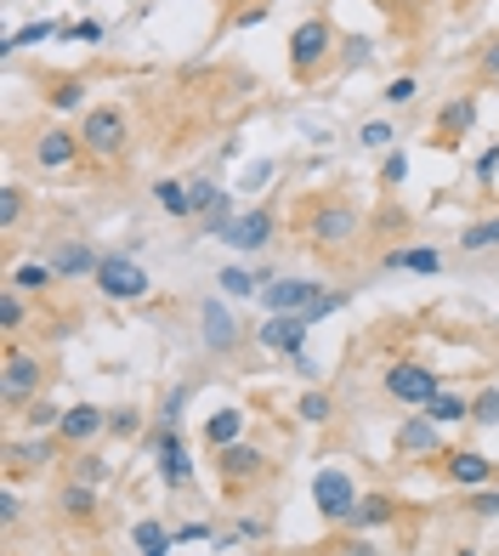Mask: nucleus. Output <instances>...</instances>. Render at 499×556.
Returning a JSON list of instances; mask_svg holds the SVG:
<instances>
[{
    "label": "nucleus",
    "instance_id": "412c9836",
    "mask_svg": "<svg viewBox=\"0 0 499 556\" xmlns=\"http://www.w3.org/2000/svg\"><path fill=\"white\" fill-rule=\"evenodd\" d=\"M381 267L386 273H420V278H437L443 273V256L432 244H397V250H386L381 256Z\"/></svg>",
    "mask_w": 499,
    "mask_h": 556
},
{
    "label": "nucleus",
    "instance_id": "09e8293b",
    "mask_svg": "<svg viewBox=\"0 0 499 556\" xmlns=\"http://www.w3.org/2000/svg\"><path fill=\"white\" fill-rule=\"evenodd\" d=\"M471 176H477L483 188H494V176H499V142H494V148H483L477 165H471Z\"/></svg>",
    "mask_w": 499,
    "mask_h": 556
},
{
    "label": "nucleus",
    "instance_id": "f704fd0d",
    "mask_svg": "<svg viewBox=\"0 0 499 556\" xmlns=\"http://www.w3.org/2000/svg\"><path fill=\"white\" fill-rule=\"evenodd\" d=\"M23 318H29V301H23V290L7 285V290H0V336L12 341V336L23 330Z\"/></svg>",
    "mask_w": 499,
    "mask_h": 556
},
{
    "label": "nucleus",
    "instance_id": "2f4dec72",
    "mask_svg": "<svg viewBox=\"0 0 499 556\" xmlns=\"http://www.w3.org/2000/svg\"><path fill=\"white\" fill-rule=\"evenodd\" d=\"M221 295H233V301H250V295H261V285L272 273H250V267H221Z\"/></svg>",
    "mask_w": 499,
    "mask_h": 556
},
{
    "label": "nucleus",
    "instance_id": "0eeeda50",
    "mask_svg": "<svg viewBox=\"0 0 499 556\" xmlns=\"http://www.w3.org/2000/svg\"><path fill=\"white\" fill-rule=\"evenodd\" d=\"M312 505H318L323 522H346V517H353V505H358V483L341 466H318L312 471Z\"/></svg>",
    "mask_w": 499,
    "mask_h": 556
},
{
    "label": "nucleus",
    "instance_id": "423d86ee",
    "mask_svg": "<svg viewBox=\"0 0 499 556\" xmlns=\"http://www.w3.org/2000/svg\"><path fill=\"white\" fill-rule=\"evenodd\" d=\"M216 477H221V489L228 494H244L250 483H261L267 477V448L256 443H228V448H216Z\"/></svg>",
    "mask_w": 499,
    "mask_h": 556
},
{
    "label": "nucleus",
    "instance_id": "6e6d98bb",
    "mask_svg": "<svg viewBox=\"0 0 499 556\" xmlns=\"http://www.w3.org/2000/svg\"><path fill=\"white\" fill-rule=\"evenodd\" d=\"M272 170H279V165H272V160H261V165H250V176H244V188H261V182H272Z\"/></svg>",
    "mask_w": 499,
    "mask_h": 556
},
{
    "label": "nucleus",
    "instance_id": "f8f14e48",
    "mask_svg": "<svg viewBox=\"0 0 499 556\" xmlns=\"http://www.w3.org/2000/svg\"><path fill=\"white\" fill-rule=\"evenodd\" d=\"M80 154H86V142H80V131H68V125H46V131L29 142V160L40 170H68Z\"/></svg>",
    "mask_w": 499,
    "mask_h": 556
},
{
    "label": "nucleus",
    "instance_id": "a878e982",
    "mask_svg": "<svg viewBox=\"0 0 499 556\" xmlns=\"http://www.w3.org/2000/svg\"><path fill=\"white\" fill-rule=\"evenodd\" d=\"M7 285L23 290V295H46V290L57 285V267H52V262H17V267L7 273Z\"/></svg>",
    "mask_w": 499,
    "mask_h": 556
},
{
    "label": "nucleus",
    "instance_id": "de8ad7c7",
    "mask_svg": "<svg viewBox=\"0 0 499 556\" xmlns=\"http://www.w3.org/2000/svg\"><path fill=\"white\" fill-rule=\"evenodd\" d=\"M182 409H188V387H170L159 403V426H182Z\"/></svg>",
    "mask_w": 499,
    "mask_h": 556
},
{
    "label": "nucleus",
    "instance_id": "13d9d810",
    "mask_svg": "<svg viewBox=\"0 0 499 556\" xmlns=\"http://www.w3.org/2000/svg\"><path fill=\"white\" fill-rule=\"evenodd\" d=\"M346 556H381V551H374L369 540H353V545H346Z\"/></svg>",
    "mask_w": 499,
    "mask_h": 556
},
{
    "label": "nucleus",
    "instance_id": "bb28decb",
    "mask_svg": "<svg viewBox=\"0 0 499 556\" xmlns=\"http://www.w3.org/2000/svg\"><path fill=\"white\" fill-rule=\"evenodd\" d=\"M17 420H23V432H35V438H57V426H63V409H57V403L40 392L35 403H23V415H17Z\"/></svg>",
    "mask_w": 499,
    "mask_h": 556
},
{
    "label": "nucleus",
    "instance_id": "1a4fd4ad",
    "mask_svg": "<svg viewBox=\"0 0 499 556\" xmlns=\"http://www.w3.org/2000/svg\"><path fill=\"white\" fill-rule=\"evenodd\" d=\"M40 387H46V364L35 358V352H23V346H7V375H0V392H7L12 409L35 403Z\"/></svg>",
    "mask_w": 499,
    "mask_h": 556
},
{
    "label": "nucleus",
    "instance_id": "bf43d9fd",
    "mask_svg": "<svg viewBox=\"0 0 499 556\" xmlns=\"http://www.w3.org/2000/svg\"><path fill=\"white\" fill-rule=\"evenodd\" d=\"M455 556H477V545H460V551H455Z\"/></svg>",
    "mask_w": 499,
    "mask_h": 556
},
{
    "label": "nucleus",
    "instance_id": "9b49d317",
    "mask_svg": "<svg viewBox=\"0 0 499 556\" xmlns=\"http://www.w3.org/2000/svg\"><path fill=\"white\" fill-rule=\"evenodd\" d=\"M443 477L455 489H488V483H499V460H488L483 448H448L443 454Z\"/></svg>",
    "mask_w": 499,
    "mask_h": 556
},
{
    "label": "nucleus",
    "instance_id": "37998d69",
    "mask_svg": "<svg viewBox=\"0 0 499 556\" xmlns=\"http://www.w3.org/2000/svg\"><path fill=\"white\" fill-rule=\"evenodd\" d=\"M404 176H409V154H404V148H392V154L381 160V188L392 193L397 182H404Z\"/></svg>",
    "mask_w": 499,
    "mask_h": 556
},
{
    "label": "nucleus",
    "instance_id": "72a5a7b5",
    "mask_svg": "<svg viewBox=\"0 0 499 556\" xmlns=\"http://www.w3.org/2000/svg\"><path fill=\"white\" fill-rule=\"evenodd\" d=\"M295 420H302V426H330V420H335V397L318 392V387H307L302 403H295Z\"/></svg>",
    "mask_w": 499,
    "mask_h": 556
},
{
    "label": "nucleus",
    "instance_id": "c756f323",
    "mask_svg": "<svg viewBox=\"0 0 499 556\" xmlns=\"http://www.w3.org/2000/svg\"><path fill=\"white\" fill-rule=\"evenodd\" d=\"M420 415H432L437 426H460V420H471V397H465V392H455V387H443V392H437Z\"/></svg>",
    "mask_w": 499,
    "mask_h": 556
},
{
    "label": "nucleus",
    "instance_id": "5701e85b",
    "mask_svg": "<svg viewBox=\"0 0 499 556\" xmlns=\"http://www.w3.org/2000/svg\"><path fill=\"white\" fill-rule=\"evenodd\" d=\"M57 517H63V522H91V517H97V483H80V477H74V483H63V489H57Z\"/></svg>",
    "mask_w": 499,
    "mask_h": 556
},
{
    "label": "nucleus",
    "instance_id": "a211bd4d",
    "mask_svg": "<svg viewBox=\"0 0 499 556\" xmlns=\"http://www.w3.org/2000/svg\"><path fill=\"white\" fill-rule=\"evenodd\" d=\"M397 517H404V505H397L392 494H358V505H353V517H346V528H353V534H374V528H392Z\"/></svg>",
    "mask_w": 499,
    "mask_h": 556
},
{
    "label": "nucleus",
    "instance_id": "052dcab7",
    "mask_svg": "<svg viewBox=\"0 0 499 556\" xmlns=\"http://www.w3.org/2000/svg\"><path fill=\"white\" fill-rule=\"evenodd\" d=\"M494 324H499V318H494Z\"/></svg>",
    "mask_w": 499,
    "mask_h": 556
},
{
    "label": "nucleus",
    "instance_id": "7ed1b4c3",
    "mask_svg": "<svg viewBox=\"0 0 499 556\" xmlns=\"http://www.w3.org/2000/svg\"><path fill=\"white\" fill-rule=\"evenodd\" d=\"M80 142H86L91 160L114 165L125 148H131V119H125V109H114V103H97V109H86V119H80Z\"/></svg>",
    "mask_w": 499,
    "mask_h": 556
},
{
    "label": "nucleus",
    "instance_id": "8fccbe9b",
    "mask_svg": "<svg viewBox=\"0 0 499 556\" xmlns=\"http://www.w3.org/2000/svg\"><path fill=\"white\" fill-rule=\"evenodd\" d=\"M267 17H272V7H267V0H256V7H244V12L233 17V29H261Z\"/></svg>",
    "mask_w": 499,
    "mask_h": 556
},
{
    "label": "nucleus",
    "instance_id": "4be33fe9",
    "mask_svg": "<svg viewBox=\"0 0 499 556\" xmlns=\"http://www.w3.org/2000/svg\"><path fill=\"white\" fill-rule=\"evenodd\" d=\"M52 454H57V438H35V432L23 438V443L12 438V443H7V471H12V477H17V471H46V466H52Z\"/></svg>",
    "mask_w": 499,
    "mask_h": 556
},
{
    "label": "nucleus",
    "instance_id": "2eb2a0df",
    "mask_svg": "<svg viewBox=\"0 0 499 556\" xmlns=\"http://www.w3.org/2000/svg\"><path fill=\"white\" fill-rule=\"evenodd\" d=\"M307 336H312V324H307L302 313H279V318L256 324V341H261V352H284V358H295V352H307Z\"/></svg>",
    "mask_w": 499,
    "mask_h": 556
},
{
    "label": "nucleus",
    "instance_id": "f3484780",
    "mask_svg": "<svg viewBox=\"0 0 499 556\" xmlns=\"http://www.w3.org/2000/svg\"><path fill=\"white\" fill-rule=\"evenodd\" d=\"M397 454H409V460H443V426L432 415H404V426H397Z\"/></svg>",
    "mask_w": 499,
    "mask_h": 556
},
{
    "label": "nucleus",
    "instance_id": "c9c22d12",
    "mask_svg": "<svg viewBox=\"0 0 499 556\" xmlns=\"http://www.w3.org/2000/svg\"><path fill=\"white\" fill-rule=\"evenodd\" d=\"M392 142H397L392 119H363L358 125V148H369V154H392Z\"/></svg>",
    "mask_w": 499,
    "mask_h": 556
},
{
    "label": "nucleus",
    "instance_id": "f257e3e1",
    "mask_svg": "<svg viewBox=\"0 0 499 556\" xmlns=\"http://www.w3.org/2000/svg\"><path fill=\"white\" fill-rule=\"evenodd\" d=\"M302 239L318 256H346V250L363 239V211L341 193H318L302 205Z\"/></svg>",
    "mask_w": 499,
    "mask_h": 556
},
{
    "label": "nucleus",
    "instance_id": "f03ea898",
    "mask_svg": "<svg viewBox=\"0 0 499 556\" xmlns=\"http://www.w3.org/2000/svg\"><path fill=\"white\" fill-rule=\"evenodd\" d=\"M335 23L330 17H302V23H295V29H290V74H295V80H302V86H312L318 80V74L323 68H330V58H335Z\"/></svg>",
    "mask_w": 499,
    "mask_h": 556
},
{
    "label": "nucleus",
    "instance_id": "cd10ccee",
    "mask_svg": "<svg viewBox=\"0 0 499 556\" xmlns=\"http://www.w3.org/2000/svg\"><path fill=\"white\" fill-rule=\"evenodd\" d=\"M131 540H137V556H165V551H177V528H165L159 517H142L131 528Z\"/></svg>",
    "mask_w": 499,
    "mask_h": 556
},
{
    "label": "nucleus",
    "instance_id": "c03bdc74",
    "mask_svg": "<svg viewBox=\"0 0 499 556\" xmlns=\"http://www.w3.org/2000/svg\"><path fill=\"white\" fill-rule=\"evenodd\" d=\"M103 23H97V17H80V23H63V40H86V46H103Z\"/></svg>",
    "mask_w": 499,
    "mask_h": 556
},
{
    "label": "nucleus",
    "instance_id": "603ef678",
    "mask_svg": "<svg viewBox=\"0 0 499 556\" xmlns=\"http://www.w3.org/2000/svg\"><path fill=\"white\" fill-rule=\"evenodd\" d=\"M233 534H239V540H267V517H239Z\"/></svg>",
    "mask_w": 499,
    "mask_h": 556
},
{
    "label": "nucleus",
    "instance_id": "4468645a",
    "mask_svg": "<svg viewBox=\"0 0 499 556\" xmlns=\"http://www.w3.org/2000/svg\"><path fill=\"white\" fill-rule=\"evenodd\" d=\"M279 233V222H272V211H239L228 227H221V244H233L239 256H256V250H267V239Z\"/></svg>",
    "mask_w": 499,
    "mask_h": 556
},
{
    "label": "nucleus",
    "instance_id": "3c124183",
    "mask_svg": "<svg viewBox=\"0 0 499 556\" xmlns=\"http://www.w3.org/2000/svg\"><path fill=\"white\" fill-rule=\"evenodd\" d=\"M477 68H483V80H499V35H494V40H483Z\"/></svg>",
    "mask_w": 499,
    "mask_h": 556
},
{
    "label": "nucleus",
    "instance_id": "ea45409f",
    "mask_svg": "<svg viewBox=\"0 0 499 556\" xmlns=\"http://www.w3.org/2000/svg\"><path fill=\"white\" fill-rule=\"evenodd\" d=\"M465 511L477 517V522H494V517H499V483H488V489H471Z\"/></svg>",
    "mask_w": 499,
    "mask_h": 556
},
{
    "label": "nucleus",
    "instance_id": "6ab92c4d",
    "mask_svg": "<svg viewBox=\"0 0 499 556\" xmlns=\"http://www.w3.org/2000/svg\"><path fill=\"white\" fill-rule=\"evenodd\" d=\"M471 125H477V97H448L437 109V148H455L460 137H471Z\"/></svg>",
    "mask_w": 499,
    "mask_h": 556
},
{
    "label": "nucleus",
    "instance_id": "49530a36",
    "mask_svg": "<svg viewBox=\"0 0 499 556\" xmlns=\"http://www.w3.org/2000/svg\"><path fill=\"white\" fill-rule=\"evenodd\" d=\"M221 199H228V193H221L216 182H193V211H199V216H216Z\"/></svg>",
    "mask_w": 499,
    "mask_h": 556
},
{
    "label": "nucleus",
    "instance_id": "79ce46f5",
    "mask_svg": "<svg viewBox=\"0 0 499 556\" xmlns=\"http://www.w3.org/2000/svg\"><path fill=\"white\" fill-rule=\"evenodd\" d=\"M74 477H80V483H97V489H103V483H108V460H103V454H86V448H80V460H74Z\"/></svg>",
    "mask_w": 499,
    "mask_h": 556
},
{
    "label": "nucleus",
    "instance_id": "6e6552de",
    "mask_svg": "<svg viewBox=\"0 0 499 556\" xmlns=\"http://www.w3.org/2000/svg\"><path fill=\"white\" fill-rule=\"evenodd\" d=\"M154 466H159V483L165 489H188L193 483V460H188V443H182V426H154Z\"/></svg>",
    "mask_w": 499,
    "mask_h": 556
},
{
    "label": "nucleus",
    "instance_id": "7c9ffc66",
    "mask_svg": "<svg viewBox=\"0 0 499 556\" xmlns=\"http://www.w3.org/2000/svg\"><path fill=\"white\" fill-rule=\"evenodd\" d=\"M244 438V409H216L210 420H205V443H210V454L216 448H228V443H239Z\"/></svg>",
    "mask_w": 499,
    "mask_h": 556
},
{
    "label": "nucleus",
    "instance_id": "20e7f679",
    "mask_svg": "<svg viewBox=\"0 0 499 556\" xmlns=\"http://www.w3.org/2000/svg\"><path fill=\"white\" fill-rule=\"evenodd\" d=\"M91 285H97V295H103V301H114V307H125V301H148V295H154V278H148V273H142L131 256H125V250H108Z\"/></svg>",
    "mask_w": 499,
    "mask_h": 556
},
{
    "label": "nucleus",
    "instance_id": "864d4df0",
    "mask_svg": "<svg viewBox=\"0 0 499 556\" xmlns=\"http://www.w3.org/2000/svg\"><path fill=\"white\" fill-rule=\"evenodd\" d=\"M17 517H23V500L7 489V494H0V522H7V528H17Z\"/></svg>",
    "mask_w": 499,
    "mask_h": 556
},
{
    "label": "nucleus",
    "instance_id": "5fc2aeb1",
    "mask_svg": "<svg viewBox=\"0 0 499 556\" xmlns=\"http://www.w3.org/2000/svg\"><path fill=\"white\" fill-rule=\"evenodd\" d=\"M199 540H210L205 522H182V528H177V545H199Z\"/></svg>",
    "mask_w": 499,
    "mask_h": 556
},
{
    "label": "nucleus",
    "instance_id": "e433bc0d",
    "mask_svg": "<svg viewBox=\"0 0 499 556\" xmlns=\"http://www.w3.org/2000/svg\"><path fill=\"white\" fill-rule=\"evenodd\" d=\"M414 97H420V80H414V74H397V80H386L381 103H386V109H409Z\"/></svg>",
    "mask_w": 499,
    "mask_h": 556
},
{
    "label": "nucleus",
    "instance_id": "393cba45",
    "mask_svg": "<svg viewBox=\"0 0 499 556\" xmlns=\"http://www.w3.org/2000/svg\"><path fill=\"white\" fill-rule=\"evenodd\" d=\"M46 109H52V114L86 109V74H57V80L46 86Z\"/></svg>",
    "mask_w": 499,
    "mask_h": 556
},
{
    "label": "nucleus",
    "instance_id": "9d476101",
    "mask_svg": "<svg viewBox=\"0 0 499 556\" xmlns=\"http://www.w3.org/2000/svg\"><path fill=\"white\" fill-rule=\"evenodd\" d=\"M199 341H205V352H239L244 324L233 318V307L221 295H210L205 307H199Z\"/></svg>",
    "mask_w": 499,
    "mask_h": 556
},
{
    "label": "nucleus",
    "instance_id": "39448f33",
    "mask_svg": "<svg viewBox=\"0 0 499 556\" xmlns=\"http://www.w3.org/2000/svg\"><path fill=\"white\" fill-rule=\"evenodd\" d=\"M381 387H386L392 403H404V409H426V403L443 392V375H437L432 364H414V358H409V364H392Z\"/></svg>",
    "mask_w": 499,
    "mask_h": 556
},
{
    "label": "nucleus",
    "instance_id": "a19ab883",
    "mask_svg": "<svg viewBox=\"0 0 499 556\" xmlns=\"http://www.w3.org/2000/svg\"><path fill=\"white\" fill-rule=\"evenodd\" d=\"M471 420H477V426H499V387H483L477 397H471Z\"/></svg>",
    "mask_w": 499,
    "mask_h": 556
},
{
    "label": "nucleus",
    "instance_id": "4c0bfd02",
    "mask_svg": "<svg viewBox=\"0 0 499 556\" xmlns=\"http://www.w3.org/2000/svg\"><path fill=\"white\" fill-rule=\"evenodd\" d=\"M17 222H23V188L7 182L0 188V233H17Z\"/></svg>",
    "mask_w": 499,
    "mask_h": 556
},
{
    "label": "nucleus",
    "instance_id": "58836bf2",
    "mask_svg": "<svg viewBox=\"0 0 499 556\" xmlns=\"http://www.w3.org/2000/svg\"><path fill=\"white\" fill-rule=\"evenodd\" d=\"M341 63H346V68H369V63H374V40H369V35H346V40H341Z\"/></svg>",
    "mask_w": 499,
    "mask_h": 556
},
{
    "label": "nucleus",
    "instance_id": "c85d7f7f",
    "mask_svg": "<svg viewBox=\"0 0 499 556\" xmlns=\"http://www.w3.org/2000/svg\"><path fill=\"white\" fill-rule=\"evenodd\" d=\"M63 35V23H52V17H40V23H23V29H12L7 40H0V58H17L23 46H40V40H57Z\"/></svg>",
    "mask_w": 499,
    "mask_h": 556
},
{
    "label": "nucleus",
    "instance_id": "473e14b6",
    "mask_svg": "<svg viewBox=\"0 0 499 556\" xmlns=\"http://www.w3.org/2000/svg\"><path fill=\"white\" fill-rule=\"evenodd\" d=\"M460 250H465V256H483V250H499V211L471 222L465 233H460Z\"/></svg>",
    "mask_w": 499,
    "mask_h": 556
},
{
    "label": "nucleus",
    "instance_id": "aec40b11",
    "mask_svg": "<svg viewBox=\"0 0 499 556\" xmlns=\"http://www.w3.org/2000/svg\"><path fill=\"white\" fill-rule=\"evenodd\" d=\"M46 262L57 267V278H97V267H103V250H91V244H80V239H63Z\"/></svg>",
    "mask_w": 499,
    "mask_h": 556
},
{
    "label": "nucleus",
    "instance_id": "4d7b16f0",
    "mask_svg": "<svg viewBox=\"0 0 499 556\" xmlns=\"http://www.w3.org/2000/svg\"><path fill=\"white\" fill-rule=\"evenodd\" d=\"M290 364H295V375H302V381H318V364L307 358V352H295V358H290Z\"/></svg>",
    "mask_w": 499,
    "mask_h": 556
},
{
    "label": "nucleus",
    "instance_id": "ddd939ff",
    "mask_svg": "<svg viewBox=\"0 0 499 556\" xmlns=\"http://www.w3.org/2000/svg\"><path fill=\"white\" fill-rule=\"evenodd\" d=\"M318 295H323V278H267L256 301L267 307V318H279V313H302Z\"/></svg>",
    "mask_w": 499,
    "mask_h": 556
},
{
    "label": "nucleus",
    "instance_id": "a18cd8bd",
    "mask_svg": "<svg viewBox=\"0 0 499 556\" xmlns=\"http://www.w3.org/2000/svg\"><path fill=\"white\" fill-rule=\"evenodd\" d=\"M108 432L114 438H137L142 432V415L131 409V403H125V409H108Z\"/></svg>",
    "mask_w": 499,
    "mask_h": 556
},
{
    "label": "nucleus",
    "instance_id": "dca6fc26",
    "mask_svg": "<svg viewBox=\"0 0 499 556\" xmlns=\"http://www.w3.org/2000/svg\"><path fill=\"white\" fill-rule=\"evenodd\" d=\"M108 432V409H97V403H68L63 409V426H57V443L63 448H86Z\"/></svg>",
    "mask_w": 499,
    "mask_h": 556
},
{
    "label": "nucleus",
    "instance_id": "b1692460",
    "mask_svg": "<svg viewBox=\"0 0 499 556\" xmlns=\"http://www.w3.org/2000/svg\"><path fill=\"white\" fill-rule=\"evenodd\" d=\"M154 205L165 216H177V222H193L199 216L193 211V182H177V176H159V182H154Z\"/></svg>",
    "mask_w": 499,
    "mask_h": 556
}]
</instances>
